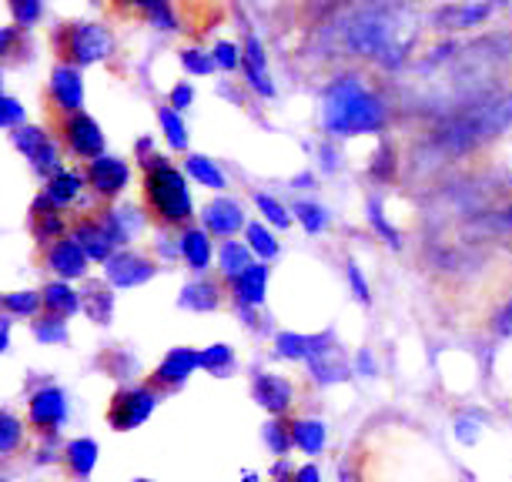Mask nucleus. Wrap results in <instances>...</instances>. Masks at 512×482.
Returning a JSON list of instances; mask_svg holds the SVG:
<instances>
[{
    "mask_svg": "<svg viewBox=\"0 0 512 482\" xmlns=\"http://www.w3.org/2000/svg\"><path fill=\"white\" fill-rule=\"evenodd\" d=\"M389 121L382 98L362 77H338L328 84L322 101V124L335 138H355V134H379Z\"/></svg>",
    "mask_w": 512,
    "mask_h": 482,
    "instance_id": "f257e3e1",
    "label": "nucleus"
},
{
    "mask_svg": "<svg viewBox=\"0 0 512 482\" xmlns=\"http://www.w3.org/2000/svg\"><path fill=\"white\" fill-rule=\"evenodd\" d=\"M144 168V205H148L151 218L168 228H185L195 208H191V191L185 175L171 165L164 154H151L141 161Z\"/></svg>",
    "mask_w": 512,
    "mask_h": 482,
    "instance_id": "f03ea898",
    "label": "nucleus"
},
{
    "mask_svg": "<svg viewBox=\"0 0 512 482\" xmlns=\"http://www.w3.org/2000/svg\"><path fill=\"white\" fill-rule=\"evenodd\" d=\"M57 51H61V64L88 67L111 57L114 37L101 24H64V31L57 34Z\"/></svg>",
    "mask_w": 512,
    "mask_h": 482,
    "instance_id": "7ed1b4c3",
    "label": "nucleus"
},
{
    "mask_svg": "<svg viewBox=\"0 0 512 482\" xmlns=\"http://www.w3.org/2000/svg\"><path fill=\"white\" fill-rule=\"evenodd\" d=\"M509 121H512V101H492V104H482L476 111H469L466 118L452 121L442 138H446L449 148H469V144H476L479 138H486V134H496L499 128H506Z\"/></svg>",
    "mask_w": 512,
    "mask_h": 482,
    "instance_id": "20e7f679",
    "label": "nucleus"
},
{
    "mask_svg": "<svg viewBox=\"0 0 512 482\" xmlns=\"http://www.w3.org/2000/svg\"><path fill=\"white\" fill-rule=\"evenodd\" d=\"M154 406H158V392H154L151 385H128V389H121L114 395L111 406H108L111 429L131 432V429L144 426V422L151 419Z\"/></svg>",
    "mask_w": 512,
    "mask_h": 482,
    "instance_id": "39448f33",
    "label": "nucleus"
},
{
    "mask_svg": "<svg viewBox=\"0 0 512 482\" xmlns=\"http://www.w3.org/2000/svg\"><path fill=\"white\" fill-rule=\"evenodd\" d=\"M11 138L17 144V151L31 161V168L37 175L51 178L61 171V161H57V144L51 141V134L44 128H34V124H21V128L11 131Z\"/></svg>",
    "mask_w": 512,
    "mask_h": 482,
    "instance_id": "423d86ee",
    "label": "nucleus"
},
{
    "mask_svg": "<svg viewBox=\"0 0 512 482\" xmlns=\"http://www.w3.org/2000/svg\"><path fill=\"white\" fill-rule=\"evenodd\" d=\"M308 369H312L315 382L322 385H335V382H345L352 375V365L345 359V352L338 349L332 332L325 335H312V355H308Z\"/></svg>",
    "mask_w": 512,
    "mask_h": 482,
    "instance_id": "0eeeda50",
    "label": "nucleus"
},
{
    "mask_svg": "<svg viewBox=\"0 0 512 482\" xmlns=\"http://www.w3.org/2000/svg\"><path fill=\"white\" fill-rule=\"evenodd\" d=\"M61 134H64V144L71 148V154H77L81 161H94L104 154V131L91 114H84V111L64 114Z\"/></svg>",
    "mask_w": 512,
    "mask_h": 482,
    "instance_id": "6e6552de",
    "label": "nucleus"
},
{
    "mask_svg": "<svg viewBox=\"0 0 512 482\" xmlns=\"http://www.w3.org/2000/svg\"><path fill=\"white\" fill-rule=\"evenodd\" d=\"M88 185L91 191L98 198L104 201H114V198H121V191L128 188V181H131V168H128V161L124 158H114V154H101V158H94L88 161Z\"/></svg>",
    "mask_w": 512,
    "mask_h": 482,
    "instance_id": "1a4fd4ad",
    "label": "nucleus"
},
{
    "mask_svg": "<svg viewBox=\"0 0 512 482\" xmlns=\"http://www.w3.org/2000/svg\"><path fill=\"white\" fill-rule=\"evenodd\" d=\"M27 422H31L37 432H44V436H54L67 422V395L61 389H54V385L34 392L31 406H27Z\"/></svg>",
    "mask_w": 512,
    "mask_h": 482,
    "instance_id": "9d476101",
    "label": "nucleus"
},
{
    "mask_svg": "<svg viewBox=\"0 0 512 482\" xmlns=\"http://www.w3.org/2000/svg\"><path fill=\"white\" fill-rule=\"evenodd\" d=\"M104 275H108V282L114 288H138L158 275V265H154L148 255L124 248V252H118L108 265H104Z\"/></svg>",
    "mask_w": 512,
    "mask_h": 482,
    "instance_id": "9b49d317",
    "label": "nucleus"
},
{
    "mask_svg": "<svg viewBox=\"0 0 512 482\" xmlns=\"http://www.w3.org/2000/svg\"><path fill=\"white\" fill-rule=\"evenodd\" d=\"M47 91H51V101L57 104L61 114H81L84 111V77L81 67L74 64H57L51 71V81H47Z\"/></svg>",
    "mask_w": 512,
    "mask_h": 482,
    "instance_id": "f8f14e48",
    "label": "nucleus"
},
{
    "mask_svg": "<svg viewBox=\"0 0 512 482\" xmlns=\"http://www.w3.org/2000/svg\"><path fill=\"white\" fill-rule=\"evenodd\" d=\"M71 238L84 248V252H88L91 262H101V265H108L121 248L118 241H114L111 228L104 225V218H81L74 225Z\"/></svg>",
    "mask_w": 512,
    "mask_h": 482,
    "instance_id": "ddd939ff",
    "label": "nucleus"
},
{
    "mask_svg": "<svg viewBox=\"0 0 512 482\" xmlns=\"http://www.w3.org/2000/svg\"><path fill=\"white\" fill-rule=\"evenodd\" d=\"M88 265H91L88 252H84L74 238H61L57 245H51V252H47V268H51L61 282H77V278H84L88 275Z\"/></svg>",
    "mask_w": 512,
    "mask_h": 482,
    "instance_id": "4468645a",
    "label": "nucleus"
},
{
    "mask_svg": "<svg viewBox=\"0 0 512 482\" xmlns=\"http://www.w3.org/2000/svg\"><path fill=\"white\" fill-rule=\"evenodd\" d=\"M201 221H205L208 235H215V238H231V235H238L241 228H248L245 225V208L231 198L208 201L205 211H201Z\"/></svg>",
    "mask_w": 512,
    "mask_h": 482,
    "instance_id": "2eb2a0df",
    "label": "nucleus"
},
{
    "mask_svg": "<svg viewBox=\"0 0 512 482\" xmlns=\"http://www.w3.org/2000/svg\"><path fill=\"white\" fill-rule=\"evenodd\" d=\"M251 395H255V402L262 406L265 412H272V416H282V412L292 409V399H295V389L292 382L282 379V375L275 372H262L251 385Z\"/></svg>",
    "mask_w": 512,
    "mask_h": 482,
    "instance_id": "dca6fc26",
    "label": "nucleus"
},
{
    "mask_svg": "<svg viewBox=\"0 0 512 482\" xmlns=\"http://www.w3.org/2000/svg\"><path fill=\"white\" fill-rule=\"evenodd\" d=\"M64 218H61V208L54 205L51 198L41 195L34 198L31 205V235L37 245H57V241L64 238Z\"/></svg>",
    "mask_w": 512,
    "mask_h": 482,
    "instance_id": "f3484780",
    "label": "nucleus"
},
{
    "mask_svg": "<svg viewBox=\"0 0 512 482\" xmlns=\"http://www.w3.org/2000/svg\"><path fill=\"white\" fill-rule=\"evenodd\" d=\"M198 369H201V352L171 349L168 355H164V362L158 365V372H154V379H158L161 385H168V389H178V385H185Z\"/></svg>",
    "mask_w": 512,
    "mask_h": 482,
    "instance_id": "a211bd4d",
    "label": "nucleus"
},
{
    "mask_svg": "<svg viewBox=\"0 0 512 482\" xmlns=\"http://www.w3.org/2000/svg\"><path fill=\"white\" fill-rule=\"evenodd\" d=\"M265 295H268V265L265 262H255L245 275H238L235 282H231V298H235L238 308L265 305Z\"/></svg>",
    "mask_w": 512,
    "mask_h": 482,
    "instance_id": "6ab92c4d",
    "label": "nucleus"
},
{
    "mask_svg": "<svg viewBox=\"0 0 512 482\" xmlns=\"http://www.w3.org/2000/svg\"><path fill=\"white\" fill-rule=\"evenodd\" d=\"M84 188H91V185H88V175H81V171H67V168H61L57 175L47 178L44 195L51 198L57 208H71L74 201L84 195Z\"/></svg>",
    "mask_w": 512,
    "mask_h": 482,
    "instance_id": "aec40b11",
    "label": "nucleus"
},
{
    "mask_svg": "<svg viewBox=\"0 0 512 482\" xmlns=\"http://www.w3.org/2000/svg\"><path fill=\"white\" fill-rule=\"evenodd\" d=\"M178 255L185 258V265L191 272H205L211 265V235L205 228H181Z\"/></svg>",
    "mask_w": 512,
    "mask_h": 482,
    "instance_id": "412c9836",
    "label": "nucleus"
},
{
    "mask_svg": "<svg viewBox=\"0 0 512 482\" xmlns=\"http://www.w3.org/2000/svg\"><path fill=\"white\" fill-rule=\"evenodd\" d=\"M44 308H47V315H61V318H67V315H74V312H81L84 308V295L77 292V288H71V282H51L44 288Z\"/></svg>",
    "mask_w": 512,
    "mask_h": 482,
    "instance_id": "4be33fe9",
    "label": "nucleus"
},
{
    "mask_svg": "<svg viewBox=\"0 0 512 482\" xmlns=\"http://www.w3.org/2000/svg\"><path fill=\"white\" fill-rule=\"evenodd\" d=\"M124 7H131L134 14H141L144 21L151 27H158V31H181L178 27V17L171 11V0H121Z\"/></svg>",
    "mask_w": 512,
    "mask_h": 482,
    "instance_id": "5701e85b",
    "label": "nucleus"
},
{
    "mask_svg": "<svg viewBox=\"0 0 512 482\" xmlns=\"http://www.w3.org/2000/svg\"><path fill=\"white\" fill-rule=\"evenodd\" d=\"M64 459H67V469H71L77 479H88L94 472V466H98V442L94 439H71L64 449Z\"/></svg>",
    "mask_w": 512,
    "mask_h": 482,
    "instance_id": "b1692460",
    "label": "nucleus"
},
{
    "mask_svg": "<svg viewBox=\"0 0 512 482\" xmlns=\"http://www.w3.org/2000/svg\"><path fill=\"white\" fill-rule=\"evenodd\" d=\"M218 302H221L218 285L205 282V278H198V282L185 285V288H181V298H178V305L188 308V312H215Z\"/></svg>",
    "mask_w": 512,
    "mask_h": 482,
    "instance_id": "393cba45",
    "label": "nucleus"
},
{
    "mask_svg": "<svg viewBox=\"0 0 512 482\" xmlns=\"http://www.w3.org/2000/svg\"><path fill=\"white\" fill-rule=\"evenodd\" d=\"M251 248L248 245H241V241H225V245H221V252H218V268H221V275L225 278H231V282H235L238 275H245L251 265Z\"/></svg>",
    "mask_w": 512,
    "mask_h": 482,
    "instance_id": "a878e982",
    "label": "nucleus"
},
{
    "mask_svg": "<svg viewBox=\"0 0 512 482\" xmlns=\"http://www.w3.org/2000/svg\"><path fill=\"white\" fill-rule=\"evenodd\" d=\"M185 171L198 181V185H205L211 191H225L228 188V181H225V175H221V168L211 158H205V154H188V158H185Z\"/></svg>",
    "mask_w": 512,
    "mask_h": 482,
    "instance_id": "bb28decb",
    "label": "nucleus"
},
{
    "mask_svg": "<svg viewBox=\"0 0 512 482\" xmlns=\"http://www.w3.org/2000/svg\"><path fill=\"white\" fill-rule=\"evenodd\" d=\"M81 295H84V312H88L91 322L108 325L111 322V312H114L111 288H104L101 282H94V285H88V292H81Z\"/></svg>",
    "mask_w": 512,
    "mask_h": 482,
    "instance_id": "cd10ccee",
    "label": "nucleus"
},
{
    "mask_svg": "<svg viewBox=\"0 0 512 482\" xmlns=\"http://www.w3.org/2000/svg\"><path fill=\"white\" fill-rule=\"evenodd\" d=\"M292 436H295V446L308 452V456H318L325 449V426L318 419H298L292 422Z\"/></svg>",
    "mask_w": 512,
    "mask_h": 482,
    "instance_id": "c85d7f7f",
    "label": "nucleus"
},
{
    "mask_svg": "<svg viewBox=\"0 0 512 482\" xmlns=\"http://www.w3.org/2000/svg\"><path fill=\"white\" fill-rule=\"evenodd\" d=\"M235 365H238L235 352H231V345L225 342H215V345H208V349H201V369L218 375V379L235 372Z\"/></svg>",
    "mask_w": 512,
    "mask_h": 482,
    "instance_id": "c756f323",
    "label": "nucleus"
},
{
    "mask_svg": "<svg viewBox=\"0 0 512 482\" xmlns=\"http://www.w3.org/2000/svg\"><path fill=\"white\" fill-rule=\"evenodd\" d=\"M245 245L255 252L262 262H272V258L282 252V245H278V238L268 231L262 221H251V225L245 228Z\"/></svg>",
    "mask_w": 512,
    "mask_h": 482,
    "instance_id": "7c9ffc66",
    "label": "nucleus"
},
{
    "mask_svg": "<svg viewBox=\"0 0 512 482\" xmlns=\"http://www.w3.org/2000/svg\"><path fill=\"white\" fill-rule=\"evenodd\" d=\"M158 124H161V131H164V138H168V144L175 151H188V128H185V118L171 108H158Z\"/></svg>",
    "mask_w": 512,
    "mask_h": 482,
    "instance_id": "2f4dec72",
    "label": "nucleus"
},
{
    "mask_svg": "<svg viewBox=\"0 0 512 482\" xmlns=\"http://www.w3.org/2000/svg\"><path fill=\"white\" fill-rule=\"evenodd\" d=\"M275 352L282 359L305 362L312 355V335H298V332H278L275 335Z\"/></svg>",
    "mask_w": 512,
    "mask_h": 482,
    "instance_id": "473e14b6",
    "label": "nucleus"
},
{
    "mask_svg": "<svg viewBox=\"0 0 512 482\" xmlns=\"http://www.w3.org/2000/svg\"><path fill=\"white\" fill-rule=\"evenodd\" d=\"M292 215L298 218V225H302L308 235H322L328 228V211L318 205V201H295Z\"/></svg>",
    "mask_w": 512,
    "mask_h": 482,
    "instance_id": "72a5a7b5",
    "label": "nucleus"
},
{
    "mask_svg": "<svg viewBox=\"0 0 512 482\" xmlns=\"http://www.w3.org/2000/svg\"><path fill=\"white\" fill-rule=\"evenodd\" d=\"M41 308H44V295L41 292H7L4 295V312L7 315L37 318Z\"/></svg>",
    "mask_w": 512,
    "mask_h": 482,
    "instance_id": "f704fd0d",
    "label": "nucleus"
},
{
    "mask_svg": "<svg viewBox=\"0 0 512 482\" xmlns=\"http://www.w3.org/2000/svg\"><path fill=\"white\" fill-rule=\"evenodd\" d=\"M34 339L41 345H67L71 335H67V325L61 315H44L34 322Z\"/></svg>",
    "mask_w": 512,
    "mask_h": 482,
    "instance_id": "c9c22d12",
    "label": "nucleus"
},
{
    "mask_svg": "<svg viewBox=\"0 0 512 482\" xmlns=\"http://www.w3.org/2000/svg\"><path fill=\"white\" fill-rule=\"evenodd\" d=\"M262 436H265V446L272 449L275 456H285V452L292 449V442H295V436H292V426H288V422H282L278 416H275L272 422H268Z\"/></svg>",
    "mask_w": 512,
    "mask_h": 482,
    "instance_id": "e433bc0d",
    "label": "nucleus"
},
{
    "mask_svg": "<svg viewBox=\"0 0 512 482\" xmlns=\"http://www.w3.org/2000/svg\"><path fill=\"white\" fill-rule=\"evenodd\" d=\"M255 205L265 215L268 225H275V228H288V225H292V218H288V208L278 198L265 195V191H255Z\"/></svg>",
    "mask_w": 512,
    "mask_h": 482,
    "instance_id": "4c0bfd02",
    "label": "nucleus"
},
{
    "mask_svg": "<svg viewBox=\"0 0 512 482\" xmlns=\"http://www.w3.org/2000/svg\"><path fill=\"white\" fill-rule=\"evenodd\" d=\"M178 57H181V67H185L188 74H195V77H208L218 67L215 57H211V51H198V47H185Z\"/></svg>",
    "mask_w": 512,
    "mask_h": 482,
    "instance_id": "58836bf2",
    "label": "nucleus"
},
{
    "mask_svg": "<svg viewBox=\"0 0 512 482\" xmlns=\"http://www.w3.org/2000/svg\"><path fill=\"white\" fill-rule=\"evenodd\" d=\"M211 57H215V64L221 67V71H238L241 61H245V47L231 44V41H218L215 47H211Z\"/></svg>",
    "mask_w": 512,
    "mask_h": 482,
    "instance_id": "ea45409f",
    "label": "nucleus"
},
{
    "mask_svg": "<svg viewBox=\"0 0 512 482\" xmlns=\"http://www.w3.org/2000/svg\"><path fill=\"white\" fill-rule=\"evenodd\" d=\"M241 74H245L248 88L255 91V94H262V98H272V94H275V84H272V74H268V67H255V64L241 61Z\"/></svg>",
    "mask_w": 512,
    "mask_h": 482,
    "instance_id": "a19ab883",
    "label": "nucleus"
},
{
    "mask_svg": "<svg viewBox=\"0 0 512 482\" xmlns=\"http://www.w3.org/2000/svg\"><path fill=\"white\" fill-rule=\"evenodd\" d=\"M21 436H24V426L17 422V416L4 412V416H0V452L11 456V452L17 449V442H21Z\"/></svg>",
    "mask_w": 512,
    "mask_h": 482,
    "instance_id": "79ce46f5",
    "label": "nucleus"
},
{
    "mask_svg": "<svg viewBox=\"0 0 512 482\" xmlns=\"http://www.w3.org/2000/svg\"><path fill=\"white\" fill-rule=\"evenodd\" d=\"M369 221L375 225V231H379V235L389 241L392 248H399L402 245V238H399V231H395L389 221H385V215H382V205L379 201H369Z\"/></svg>",
    "mask_w": 512,
    "mask_h": 482,
    "instance_id": "37998d69",
    "label": "nucleus"
},
{
    "mask_svg": "<svg viewBox=\"0 0 512 482\" xmlns=\"http://www.w3.org/2000/svg\"><path fill=\"white\" fill-rule=\"evenodd\" d=\"M0 121H4L7 131L21 128V124H24V104L17 98H11V94H4V98H0Z\"/></svg>",
    "mask_w": 512,
    "mask_h": 482,
    "instance_id": "c03bdc74",
    "label": "nucleus"
},
{
    "mask_svg": "<svg viewBox=\"0 0 512 482\" xmlns=\"http://www.w3.org/2000/svg\"><path fill=\"white\" fill-rule=\"evenodd\" d=\"M41 14H44V4L41 0H21V4H14V21L17 27H34L37 21H41Z\"/></svg>",
    "mask_w": 512,
    "mask_h": 482,
    "instance_id": "a18cd8bd",
    "label": "nucleus"
},
{
    "mask_svg": "<svg viewBox=\"0 0 512 482\" xmlns=\"http://www.w3.org/2000/svg\"><path fill=\"white\" fill-rule=\"evenodd\" d=\"M345 278H349V285H352V295L359 298L362 305H369L372 302V288H369V282H365L362 268L359 265H349V268H345Z\"/></svg>",
    "mask_w": 512,
    "mask_h": 482,
    "instance_id": "49530a36",
    "label": "nucleus"
},
{
    "mask_svg": "<svg viewBox=\"0 0 512 482\" xmlns=\"http://www.w3.org/2000/svg\"><path fill=\"white\" fill-rule=\"evenodd\" d=\"M168 101H171V108H175L178 114L185 111V108H191V101H195V88H191V84H175V88H171V94H168Z\"/></svg>",
    "mask_w": 512,
    "mask_h": 482,
    "instance_id": "de8ad7c7",
    "label": "nucleus"
},
{
    "mask_svg": "<svg viewBox=\"0 0 512 482\" xmlns=\"http://www.w3.org/2000/svg\"><path fill=\"white\" fill-rule=\"evenodd\" d=\"M492 329H496L499 335H512V298L499 308V315H496V322H492Z\"/></svg>",
    "mask_w": 512,
    "mask_h": 482,
    "instance_id": "09e8293b",
    "label": "nucleus"
},
{
    "mask_svg": "<svg viewBox=\"0 0 512 482\" xmlns=\"http://www.w3.org/2000/svg\"><path fill=\"white\" fill-rule=\"evenodd\" d=\"M295 482H322V472H318V466L308 462V466H302L295 472Z\"/></svg>",
    "mask_w": 512,
    "mask_h": 482,
    "instance_id": "8fccbe9b",
    "label": "nucleus"
},
{
    "mask_svg": "<svg viewBox=\"0 0 512 482\" xmlns=\"http://www.w3.org/2000/svg\"><path fill=\"white\" fill-rule=\"evenodd\" d=\"M355 372H359V375H372L375 372V362H372V355L369 352H359V359H355Z\"/></svg>",
    "mask_w": 512,
    "mask_h": 482,
    "instance_id": "3c124183",
    "label": "nucleus"
},
{
    "mask_svg": "<svg viewBox=\"0 0 512 482\" xmlns=\"http://www.w3.org/2000/svg\"><path fill=\"white\" fill-rule=\"evenodd\" d=\"M0 349H11V315L4 318V322H0Z\"/></svg>",
    "mask_w": 512,
    "mask_h": 482,
    "instance_id": "603ef678",
    "label": "nucleus"
},
{
    "mask_svg": "<svg viewBox=\"0 0 512 482\" xmlns=\"http://www.w3.org/2000/svg\"><path fill=\"white\" fill-rule=\"evenodd\" d=\"M502 225H509V228H512V208L506 211V218H502Z\"/></svg>",
    "mask_w": 512,
    "mask_h": 482,
    "instance_id": "864d4df0",
    "label": "nucleus"
},
{
    "mask_svg": "<svg viewBox=\"0 0 512 482\" xmlns=\"http://www.w3.org/2000/svg\"><path fill=\"white\" fill-rule=\"evenodd\" d=\"M134 482H151V479H134Z\"/></svg>",
    "mask_w": 512,
    "mask_h": 482,
    "instance_id": "5fc2aeb1",
    "label": "nucleus"
},
{
    "mask_svg": "<svg viewBox=\"0 0 512 482\" xmlns=\"http://www.w3.org/2000/svg\"><path fill=\"white\" fill-rule=\"evenodd\" d=\"M14 4H21V0H11V7H14Z\"/></svg>",
    "mask_w": 512,
    "mask_h": 482,
    "instance_id": "6e6d98bb",
    "label": "nucleus"
}]
</instances>
